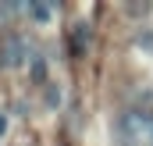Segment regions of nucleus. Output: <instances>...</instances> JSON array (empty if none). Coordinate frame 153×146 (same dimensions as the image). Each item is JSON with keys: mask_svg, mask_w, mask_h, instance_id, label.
<instances>
[{"mask_svg": "<svg viewBox=\"0 0 153 146\" xmlns=\"http://www.w3.org/2000/svg\"><path fill=\"white\" fill-rule=\"evenodd\" d=\"M25 14L36 18L39 25H46V22L57 14V7H53V4H43V0H32V4H25Z\"/></svg>", "mask_w": 153, "mask_h": 146, "instance_id": "nucleus-3", "label": "nucleus"}, {"mask_svg": "<svg viewBox=\"0 0 153 146\" xmlns=\"http://www.w3.org/2000/svg\"><path fill=\"white\" fill-rule=\"evenodd\" d=\"M117 139L121 146H153V110H125L117 118Z\"/></svg>", "mask_w": 153, "mask_h": 146, "instance_id": "nucleus-1", "label": "nucleus"}, {"mask_svg": "<svg viewBox=\"0 0 153 146\" xmlns=\"http://www.w3.org/2000/svg\"><path fill=\"white\" fill-rule=\"evenodd\" d=\"M4 54H0V61L4 64H22V61H29V54H25V43L18 36H4Z\"/></svg>", "mask_w": 153, "mask_h": 146, "instance_id": "nucleus-2", "label": "nucleus"}]
</instances>
